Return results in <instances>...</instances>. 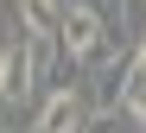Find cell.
Instances as JSON below:
<instances>
[{
    "instance_id": "7a4b0ae2",
    "label": "cell",
    "mask_w": 146,
    "mask_h": 133,
    "mask_svg": "<svg viewBox=\"0 0 146 133\" xmlns=\"http://www.w3.org/2000/svg\"><path fill=\"white\" fill-rule=\"evenodd\" d=\"M89 127V114H83V95L76 89H51L38 101V120H32V133H83Z\"/></svg>"
},
{
    "instance_id": "3957f363",
    "label": "cell",
    "mask_w": 146,
    "mask_h": 133,
    "mask_svg": "<svg viewBox=\"0 0 146 133\" xmlns=\"http://www.w3.org/2000/svg\"><path fill=\"white\" fill-rule=\"evenodd\" d=\"M127 70L133 64H121V57H102L89 76V101H95V114H121V101H127Z\"/></svg>"
},
{
    "instance_id": "8992f818",
    "label": "cell",
    "mask_w": 146,
    "mask_h": 133,
    "mask_svg": "<svg viewBox=\"0 0 146 133\" xmlns=\"http://www.w3.org/2000/svg\"><path fill=\"white\" fill-rule=\"evenodd\" d=\"M7 95H13V44H0V108H7Z\"/></svg>"
},
{
    "instance_id": "277c9868",
    "label": "cell",
    "mask_w": 146,
    "mask_h": 133,
    "mask_svg": "<svg viewBox=\"0 0 146 133\" xmlns=\"http://www.w3.org/2000/svg\"><path fill=\"white\" fill-rule=\"evenodd\" d=\"M19 32H38V38H57L64 32V0H19Z\"/></svg>"
},
{
    "instance_id": "6da1fadb",
    "label": "cell",
    "mask_w": 146,
    "mask_h": 133,
    "mask_svg": "<svg viewBox=\"0 0 146 133\" xmlns=\"http://www.w3.org/2000/svg\"><path fill=\"white\" fill-rule=\"evenodd\" d=\"M102 7L95 0H70L64 7V32H57V51H64V70H76V64H89V57H102Z\"/></svg>"
},
{
    "instance_id": "5b68a950",
    "label": "cell",
    "mask_w": 146,
    "mask_h": 133,
    "mask_svg": "<svg viewBox=\"0 0 146 133\" xmlns=\"http://www.w3.org/2000/svg\"><path fill=\"white\" fill-rule=\"evenodd\" d=\"M133 120H146V64L133 57V70H127V101H121Z\"/></svg>"
},
{
    "instance_id": "52a82bcc",
    "label": "cell",
    "mask_w": 146,
    "mask_h": 133,
    "mask_svg": "<svg viewBox=\"0 0 146 133\" xmlns=\"http://www.w3.org/2000/svg\"><path fill=\"white\" fill-rule=\"evenodd\" d=\"M83 133H121V114H89Z\"/></svg>"
},
{
    "instance_id": "9c48e42d",
    "label": "cell",
    "mask_w": 146,
    "mask_h": 133,
    "mask_svg": "<svg viewBox=\"0 0 146 133\" xmlns=\"http://www.w3.org/2000/svg\"><path fill=\"white\" fill-rule=\"evenodd\" d=\"M0 133H7V127H0Z\"/></svg>"
},
{
    "instance_id": "ba28073f",
    "label": "cell",
    "mask_w": 146,
    "mask_h": 133,
    "mask_svg": "<svg viewBox=\"0 0 146 133\" xmlns=\"http://www.w3.org/2000/svg\"><path fill=\"white\" fill-rule=\"evenodd\" d=\"M133 57H140V64H146V25H140V51H133Z\"/></svg>"
}]
</instances>
